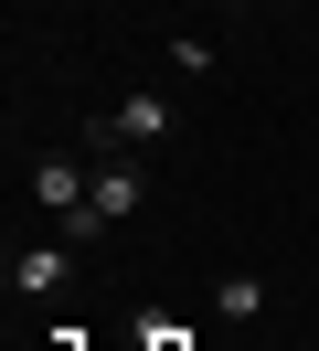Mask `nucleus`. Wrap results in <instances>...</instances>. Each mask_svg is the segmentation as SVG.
<instances>
[{
    "mask_svg": "<svg viewBox=\"0 0 319 351\" xmlns=\"http://www.w3.org/2000/svg\"><path fill=\"white\" fill-rule=\"evenodd\" d=\"M213 319H224V330H255V319H266V277H245V266L213 277Z\"/></svg>",
    "mask_w": 319,
    "mask_h": 351,
    "instance_id": "nucleus-5",
    "label": "nucleus"
},
{
    "mask_svg": "<svg viewBox=\"0 0 319 351\" xmlns=\"http://www.w3.org/2000/svg\"><path fill=\"white\" fill-rule=\"evenodd\" d=\"M139 213H149V171H139V160H96V202H85V234L75 245L117 234V223H139Z\"/></svg>",
    "mask_w": 319,
    "mask_h": 351,
    "instance_id": "nucleus-3",
    "label": "nucleus"
},
{
    "mask_svg": "<svg viewBox=\"0 0 319 351\" xmlns=\"http://www.w3.org/2000/svg\"><path fill=\"white\" fill-rule=\"evenodd\" d=\"M21 181H32V202L54 213V234L75 245V234H85V202H96V149H32Z\"/></svg>",
    "mask_w": 319,
    "mask_h": 351,
    "instance_id": "nucleus-2",
    "label": "nucleus"
},
{
    "mask_svg": "<svg viewBox=\"0 0 319 351\" xmlns=\"http://www.w3.org/2000/svg\"><path fill=\"white\" fill-rule=\"evenodd\" d=\"M170 138H181V96L170 86H128V96H106L85 117V149L96 160H160Z\"/></svg>",
    "mask_w": 319,
    "mask_h": 351,
    "instance_id": "nucleus-1",
    "label": "nucleus"
},
{
    "mask_svg": "<svg viewBox=\"0 0 319 351\" xmlns=\"http://www.w3.org/2000/svg\"><path fill=\"white\" fill-rule=\"evenodd\" d=\"M75 256H85V245H64V234H43V245H11L0 287H11V298H54V287H75Z\"/></svg>",
    "mask_w": 319,
    "mask_h": 351,
    "instance_id": "nucleus-4",
    "label": "nucleus"
},
{
    "mask_svg": "<svg viewBox=\"0 0 319 351\" xmlns=\"http://www.w3.org/2000/svg\"><path fill=\"white\" fill-rule=\"evenodd\" d=\"M266 11H298V0H266Z\"/></svg>",
    "mask_w": 319,
    "mask_h": 351,
    "instance_id": "nucleus-6",
    "label": "nucleus"
}]
</instances>
